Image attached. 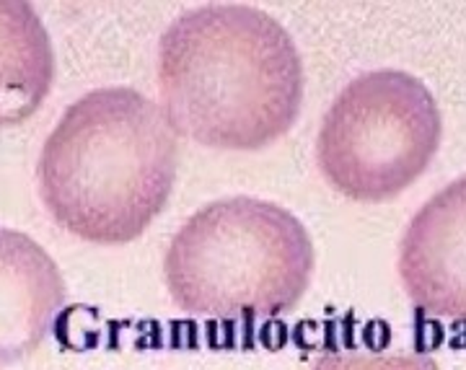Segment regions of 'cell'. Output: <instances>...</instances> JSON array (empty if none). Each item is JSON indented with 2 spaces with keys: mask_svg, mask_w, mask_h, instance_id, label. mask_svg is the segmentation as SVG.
<instances>
[{
  "mask_svg": "<svg viewBox=\"0 0 466 370\" xmlns=\"http://www.w3.org/2000/svg\"><path fill=\"white\" fill-rule=\"evenodd\" d=\"M400 277L420 311L466 321V176L443 186L410 220Z\"/></svg>",
  "mask_w": 466,
  "mask_h": 370,
  "instance_id": "5b68a950",
  "label": "cell"
},
{
  "mask_svg": "<svg viewBox=\"0 0 466 370\" xmlns=\"http://www.w3.org/2000/svg\"><path fill=\"white\" fill-rule=\"evenodd\" d=\"M66 305V280L32 235L0 228V365L34 355Z\"/></svg>",
  "mask_w": 466,
  "mask_h": 370,
  "instance_id": "8992f818",
  "label": "cell"
},
{
  "mask_svg": "<svg viewBox=\"0 0 466 370\" xmlns=\"http://www.w3.org/2000/svg\"><path fill=\"white\" fill-rule=\"evenodd\" d=\"M303 63L280 21L244 3H210L158 42V91L171 127L218 151H259L300 115Z\"/></svg>",
  "mask_w": 466,
  "mask_h": 370,
  "instance_id": "6da1fadb",
  "label": "cell"
},
{
  "mask_svg": "<svg viewBox=\"0 0 466 370\" xmlns=\"http://www.w3.org/2000/svg\"><path fill=\"white\" fill-rule=\"evenodd\" d=\"M55 78L50 36L29 3H0V127L29 119Z\"/></svg>",
  "mask_w": 466,
  "mask_h": 370,
  "instance_id": "52a82bcc",
  "label": "cell"
},
{
  "mask_svg": "<svg viewBox=\"0 0 466 370\" xmlns=\"http://www.w3.org/2000/svg\"><path fill=\"white\" fill-rule=\"evenodd\" d=\"M441 133L438 101L420 78L389 67L363 73L324 115L319 168L350 200H391L431 166Z\"/></svg>",
  "mask_w": 466,
  "mask_h": 370,
  "instance_id": "277c9868",
  "label": "cell"
},
{
  "mask_svg": "<svg viewBox=\"0 0 466 370\" xmlns=\"http://www.w3.org/2000/svg\"><path fill=\"white\" fill-rule=\"evenodd\" d=\"M179 135L135 88L109 85L67 106L39 155V195L55 223L88 244H130L167 210Z\"/></svg>",
  "mask_w": 466,
  "mask_h": 370,
  "instance_id": "7a4b0ae2",
  "label": "cell"
},
{
  "mask_svg": "<svg viewBox=\"0 0 466 370\" xmlns=\"http://www.w3.org/2000/svg\"><path fill=\"white\" fill-rule=\"evenodd\" d=\"M168 293L184 314L220 321L293 311L314 275V244L290 210L257 197L200 207L168 244Z\"/></svg>",
  "mask_w": 466,
  "mask_h": 370,
  "instance_id": "3957f363",
  "label": "cell"
},
{
  "mask_svg": "<svg viewBox=\"0 0 466 370\" xmlns=\"http://www.w3.org/2000/svg\"><path fill=\"white\" fill-rule=\"evenodd\" d=\"M311 370H441L428 353H370L337 350L319 357Z\"/></svg>",
  "mask_w": 466,
  "mask_h": 370,
  "instance_id": "ba28073f",
  "label": "cell"
}]
</instances>
